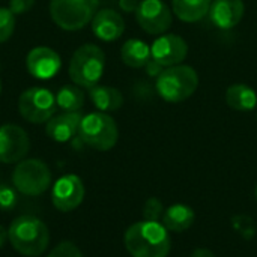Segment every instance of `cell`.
<instances>
[{"label":"cell","mask_w":257,"mask_h":257,"mask_svg":"<svg viewBox=\"0 0 257 257\" xmlns=\"http://www.w3.org/2000/svg\"><path fill=\"white\" fill-rule=\"evenodd\" d=\"M199 87V75L194 68L188 65H175L164 68L157 77V93L167 102L187 101Z\"/></svg>","instance_id":"3"},{"label":"cell","mask_w":257,"mask_h":257,"mask_svg":"<svg viewBox=\"0 0 257 257\" xmlns=\"http://www.w3.org/2000/svg\"><path fill=\"white\" fill-rule=\"evenodd\" d=\"M0 93H2V80H0Z\"/></svg>","instance_id":"34"},{"label":"cell","mask_w":257,"mask_h":257,"mask_svg":"<svg viewBox=\"0 0 257 257\" xmlns=\"http://www.w3.org/2000/svg\"><path fill=\"white\" fill-rule=\"evenodd\" d=\"M226 102L232 110L251 111L257 105V93L253 87L244 83H235L226 90Z\"/></svg>","instance_id":"19"},{"label":"cell","mask_w":257,"mask_h":257,"mask_svg":"<svg viewBox=\"0 0 257 257\" xmlns=\"http://www.w3.org/2000/svg\"><path fill=\"white\" fill-rule=\"evenodd\" d=\"M233 229L244 238V239H253L256 233V224L254 220L248 215H236L232 218Z\"/></svg>","instance_id":"23"},{"label":"cell","mask_w":257,"mask_h":257,"mask_svg":"<svg viewBox=\"0 0 257 257\" xmlns=\"http://www.w3.org/2000/svg\"><path fill=\"white\" fill-rule=\"evenodd\" d=\"M163 226L173 233H182L188 230L196 220V214L193 208L184 203H176L169 206L163 214Z\"/></svg>","instance_id":"17"},{"label":"cell","mask_w":257,"mask_h":257,"mask_svg":"<svg viewBox=\"0 0 257 257\" xmlns=\"http://www.w3.org/2000/svg\"><path fill=\"white\" fill-rule=\"evenodd\" d=\"M98 5L99 0H50V15L60 29L75 32L92 21Z\"/></svg>","instance_id":"6"},{"label":"cell","mask_w":257,"mask_h":257,"mask_svg":"<svg viewBox=\"0 0 257 257\" xmlns=\"http://www.w3.org/2000/svg\"><path fill=\"white\" fill-rule=\"evenodd\" d=\"M84 184L74 175H65L59 178L51 190V202L60 212H71L77 209L84 200Z\"/></svg>","instance_id":"10"},{"label":"cell","mask_w":257,"mask_h":257,"mask_svg":"<svg viewBox=\"0 0 257 257\" xmlns=\"http://www.w3.org/2000/svg\"><path fill=\"white\" fill-rule=\"evenodd\" d=\"M145 68H146V74H148L149 77H155V78L164 71V66H161L160 63H157L154 59H151V60L146 63Z\"/></svg>","instance_id":"29"},{"label":"cell","mask_w":257,"mask_h":257,"mask_svg":"<svg viewBox=\"0 0 257 257\" xmlns=\"http://www.w3.org/2000/svg\"><path fill=\"white\" fill-rule=\"evenodd\" d=\"M212 0H172L175 15L185 23H197L209 14Z\"/></svg>","instance_id":"21"},{"label":"cell","mask_w":257,"mask_h":257,"mask_svg":"<svg viewBox=\"0 0 257 257\" xmlns=\"http://www.w3.org/2000/svg\"><path fill=\"white\" fill-rule=\"evenodd\" d=\"M56 104L63 111H80L84 105V93L77 84H65L56 93Z\"/></svg>","instance_id":"22"},{"label":"cell","mask_w":257,"mask_h":257,"mask_svg":"<svg viewBox=\"0 0 257 257\" xmlns=\"http://www.w3.org/2000/svg\"><path fill=\"white\" fill-rule=\"evenodd\" d=\"M47 257H84L80 248L71 241H62L57 244Z\"/></svg>","instance_id":"26"},{"label":"cell","mask_w":257,"mask_h":257,"mask_svg":"<svg viewBox=\"0 0 257 257\" xmlns=\"http://www.w3.org/2000/svg\"><path fill=\"white\" fill-rule=\"evenodd\" d=\"M33 5L35 0H9V9L14 15H21L29 12Z\"/></svg>","instance_id":"28"},{"label":"cell","mask_w":257,"mask_h":257,"mask_svg":"<svg viewBox=\"0 0 257 257\" xmlns=\"http://www.w3.org/2000/svg\"><path fill=\"white\" fill-rule=\"evenodd\" d=\"M8 241L21 256L38 257L45 253L50 244V230L41 218L20 215L8 229Z\"/></svg>","instance_id":"2"},{"label":"cell","mask_w":257,"mask_h":257,"mask_svg":"<svg viewBox=\"0 0 257 257\" xmlns=\"http://www.w3.org/2000/svg\"><path fill=\"white\" fill-rule=\"evenodd\" d=\"M254 197H256V200H257V185H256V190H254Z\"/></svg>","instance_id":"33"},{"label":"cell","mask_w":257,"mask_h":257,"mask_svg":"<svg viewBox=\"0 0 257 257\" xmlns=\"http://www.w3.org/2000/svg\"><path fill=\"white\" fill-rule=\"evenodd\" d=\"M164 206L161 203L160 199L157 197H149L145 205H143V218L148 220V221H160L163 218V214H164Z\"/></svg>","instance_id":"25"},{"label":"cell","mask_w":257,"mask_h":257,"mask_svg":"<svg viewBox=\"0 0 257 257\" xmlns=\"http://www.w3.org/2000/svg\"><path fill=\"white\" fill-rule=\"evenodd\" d=\"M15 30V15L9 8H0V44L6 42Z\"/></svg>","instance_id":"24"},{"label":"cell","mask_w":257,"mask_h":257,"mask_svg":"<svg viewBox=\"0 0 257 257\" xmlns=\"http://www.w3.org/2000/svg\"><path fill=\"white\" fill-rule=\"evenodd\" d=\"M140 2L139 0H119V8L125 12V14H131L136 12L139 8Z\"/></svg>","instance_id":"30"},{"label":"cell","mask_w":257,"mask_h":257,"mask_svg":"<svg viewBox=\"0 0 257 257\" xmlns=\"http://www.w3.org/2000/svg\"><path fill=\"white\" fill-rule=\"evenodd\" d=\"M190 257H215V254L209 250V248H205V247H197Z\"/></svg>","instance_id":"31"},{"label":"cell","mask_w":257,"mask_h":257,"mask_svg":"<svg viewBox=\"0 0 257 257\" xmlns=\"http://www.w3.org/2000/svg\"><path fill=\"white\" fill-rule=\"evenodd\" d=\"M56 108V95L41 86L24 90L18 99V111L30 123H47L54 116Z\"/></svg>","instance_id":"8"},{"label":"cell","mask_w":257,"mask_h":257,"mask_svg":"<svg viewBox=\"0 0 257 257\" xmlns=\"http://www.w3.org/2000/svg\"><path fill=\"white\" fill-rule=\"evenodd\" d=\"M136 18L139 26L149 35H164L172 26V9L163 0H142Z\"/></svg>","instance_id":"9"},{"label":"cell","mask_w":257,"mask_h":257,"mask_svg":"<svg viewBox=\"0 0 257 257\" xmlns=\"http://www.w3.org/2000/svg\"><path fill=\"white\" fill-rule=\"evenodd\" d=\"M6 241H8V230L3 226H0V248L5 247Z\"/></svg>","instance_id":"32"},{"label":"cell","mask_w":257,"mask_h":257,"mask_svg":"<svg viewBox=\"0 0 257 257\" xmlns=\"http://www.w3.org/2000/svg\"><path fill=\"white\" fill-rule=\"evenodd\" d=\"M188 54L187 41L175 33L161 35L151 45L152 59L164 68L181 65Z\"/></svg>","instance_id":"12"},{"label":"cell","mask_w":257,"mask_h":257,"mask_svg":"<svg viewBox=\"0 0 257 257\" xmlns=\"http://www.w3.org/2000/svg\"><path fill=\"white\" fill-rule=\"evenodd\" d=\"M126 251L133 257H167L172 250L169 230L160 221H139L123 235Z\"/></svg>","instance_id":"1"},{"label":"cell","mask_w":257,"mask_h":257,"mask_svg":"<svg viewBox=\"0 0 257 257\" xmlns=\"http://www.w3.org/2000/svg\"><path fill=\"white\" fill-rule=\"evenodd\" d=\"M120 57L122 62L130 68H145L146 63L152 59L151 56V47L137 38H131L125 41V44L120 48Z\"/></svg>","instance_id":"20"},{"label":"cell","mask_w":257,"mask_h":257,"mask_svg":"<svg viewBox=\"0 0 257 257\" xmlns=\"http://www.w3.org/2000/svg\"><path fill=\"white\" fill-rule=\"evenodd\" d=\"M92 32L101 41L111 42L119 39L125 32V21L114 9H101L92 18Z\"/></svg>","instance_id":"15"},{"label":"cell","mask_w":257,"mask_h":257,"mask_svg":"<svg viewBox=\"0 0 257 257\" xmlns=\"http://www.w3.org/2000/svg\"><path fill=\"white\" fill-rule=\"evenodd\" d=\"M78 137L89 148L99 152H107L116 146L119 130L110 114L95 111L83 116L78 128Z\"/></svg>","instance_id":"5"},{"label":"cell","mask_w":257,"mask_h":257,"mask_svg":"<svg viewBox=\"0 0 257 257\" xmlns=\"http://www.w3.org/2000/svg\"><path fill=\"white\" fill-rule=\"evenodd\" d=\"M105 54L95 44H84L75 50L69 62V78L84 89L96 86L104 74Z\"/></svg>","instance_id":"4"},{"label":"cell","mask_w":257,"mask_h":257,"mask_svg":"<svg viewBox=\"0 0 257 257\" xmlns=\"http://www.w3.org/2000/svg\"><path fill=\"white\" fill-rule=\"evenodd\" d=\"M26 66L32 77L38 80L53 78L62 68V59L50 47H35L26 57Z\"/></svg>","instance_id":"13"},{"label":"cell","mask_w":257,"mask_h":257,"mask_svg":"<svg viewBox=\"0 0 257 257\" xmlns=\"http://www.w3.org/2000/svg\"><path fill=\"white\" fill-rule=\"evenodd\" d=\"M244 12L245 5L242 0H212L208 15L215 27L229 30L241 23Z\"/></svg>","instance_id":"14"},{"label":"cell","mask_w":257,"mask_h":257,"mask_svg":"<svg viewBox=\"0 0 257 257\" xmlns=\"http://www.w3.org/2000/svg\"><path fill=\"white\" fill-rule=\"evenodd\" d=\"M12 184L15 190L24 196H41L51 184V172L48 166L38 158L23 160L17 163L14 169Z\"/></svg>","instance_id":"7"},{"label":"cell","mask_w":257,"mask_h":257,"mask_svg":"<svg viewBox=\"0 0 257 257\" xmlns=\"http://www.w3.org/2000/svg\"><path fill=\"white\" fill-rule=\"evenodd\" d=\"M17 205V193L9 185H0V209L11 211Z\"/></svg>","instance_id":"27"},{"label":"cell","mask_w":257,"mask_h":257,"mask_svg":"<svg viewBox=\"0 0 257 257\" xmlns=\"http://www.w3.org/2000/svg\"><path fill=\"white\" fill-rule=\"evenodd\" d=\"M81 119L83 116L80 111H63L53 116L47 122L45 133L51 140L57 143H66L78 134Z\"/></svg>","instance_id":"16"},{"label":"cell","mask_w":257,"mask_h":257,"mask_svg":"<svg viewBox=\"0 0 257 257\" xmlns=\"http://www.w3.org/2000/svg\"><path fill=\"white\" fill-rule=\"evenodd\" d=\"M89 96H90V101L93 102V105L102 113L116 111L123 105L122 92L111 86L96 84L92 89H89Z\"/></svg>","instance_id":"18"},{"label":"cell","mask_w":257,"mask_h":257,"mask_svg":"<svg viewBox=\"0 0 257 257\" xmlns=\"http://www.w3.org/2000/svg\"><path fill=\"white\" fill-rule=\"evenodd\" d=\"M30 140L27 133L14 123L0 126V163L15 164L29 154Z\"/></svg>","instance_id":"11"}]
</instances>
